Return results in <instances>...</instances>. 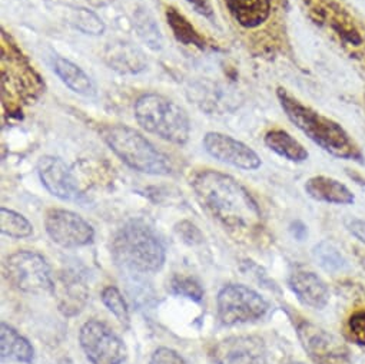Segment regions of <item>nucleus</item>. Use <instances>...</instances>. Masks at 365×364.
I'll list each match as a JSON object with an SVG mask.
<instances>
[{"label":"nucleus","mask_w":365,"mask_h":364,"mask_svg":"<svg viewBox=\"0 0 365 364\" xmlns=\"http://www.w3.org/2000/svg\"><path fill=\"white\" fill-rule=\"evenodd\" d=\"M232 21L244 31H257L271 21L274 0H224Z\"/></svg>","instance_id":"16"},{"label":"nucleus","mask_w":365,"mask_h":364,"mask_svg":"<svg viewBox=\"0 0 365 364\" xmlns=\"http://www.w3.org/2000/svg\"><path fill=\"white\" fill-rule=\"evenodd\" d=\"M166 21L175 38L180 44H184L187 46H195L198 49L207 48V41L204 39V36H201V34L194 28V25L175 8L166 9Z\"/></svg>","instance_id":"22"},{"label":"nucleus","mask_w":365,"mask_h":364,"mask_svg":"<svg viewBox=\"0 0 365 364\" xmlns=\"http://www.w3.org/2000/svg\"><path fill=\"white\" fill-rule=\"evenodd\" d=\"M289 287L302 304L315 310H322L329 301L327 284L312 271H295L289 277Z\"/></svg>","instance_id":"17"},{"label":"nucleus","mask_w":365,"mask_h":364,"mask_svg":"<svg viewBox=\"0 0 365 364\" xmlns=\"http://www.w3.org/2000/svg\"><path fill=\"white\" fill-rule=\"evenodd\" d=\"M88 2L95 6V8H103V6H108L110 5L113 0H88Z\"/></svg>","instance_id":"35"},{"label":"nucleus","mask_w":365,"mask_h":364,"mask_svg":"<svg viewBox=\"0 0 365 364\" xmlns=\"http://www.w3.org/2000/svg\"><path fill=\"white\" fill-rule=\"evenodd\" d=\"M72 24L75 25V28H78L81 32L86 35L99 36L105 32V25L102 19L95 12L88 11L85 8H79L73 11Z\"/></svg>","instance_id":"26"},{"label":"nucleus","mask_w":365,"mask_h":364,"mask_svg":"<svg viewBox=\"0 0 365 364\" xmlns=\"http://www.w3.org/2000/svg\"><path fill=\"white\" fill-rule=\"evenodd\" d=\"M79 343L92 364H122L128 355L122 338L99 320H89L82 325Z\"/></svg>","instance_id":"10"},{"label":"nucleus","mask_w":365,"mask_h":364,"mask_svg":"<svg viewBox=\"0 0 365 364\" xmlns=\"http://www.w3.org/2000/svg\"><path fill=\"white\" fill-rule=\"evenodd\" d=\"M41 75L29 64L16 42L2 32V102L9 115H18L43 92Z\"/></svg>","instance_id":"3"},{"label":"nucleus","mask_w":365,"mask_h":364,"mask_svg":"<svg viewBox=\"0 0 365 364\" xmlns=\"http://www.w3.org/2000/svg\"><path fill=\"white\" fill-rule=\"evenodd\" d=\"M46 233L53 243L65 248H78L93 241L92 226L81 216L68 210H49L45 218Z\"/></svg>","instance_id":"12"},{"label":"nucleus","mask_w":365,"mask_h":364,"mask_svg":"<svg viewBox=\"0 0 365 364\" xmlns=\"http://www.w3.org/2000/svg\"><path fill=\"white\" fill-rule=\"evenodd\" d=\"M309 19L351 58L365 61V21L344 0H302Z\"/></svg>","instance_id":"4"},{"label":"nucleus","mask_w":365,"mask_h":364,"mask_svg":"<svg viewBox=\"0 0 365 364\" xmlns=\"http://www.w3.org/2000/svg\"><path fill=\"white\" fill-rule=\"evenodd\" d=\"M314 257L324 270L331 273L339 271L346 266V261L342 257V254L327 241L319 243L318 246L314 247Z\"/></svg>","instance_id":"25"},{"label":"nucleus","mask_w":365,"mask_h":364,"mask_svg":"<svg viewBox=\"0 0 365 364\" xmlns=\"http://www.w3.org/2000/svg\"><path fill=\"white\" fill-rule=\"evenodd\" d=\"M351 337L361 345H365V311L354 313L348 320Z\"/></svg>","instance_id":"31"},{"label":"nucleus","mask_w":365,"mask_h":364,"mask_svg":"<svg viewBox=\"0 0 365 364\" xmlns=\"http://www.w3.org/2000/svg\"><path fill=\"white\" fill-rule=\"evenodd\" d=\"M207 152L215 159L235 168L254 171L261 166V158L244 142L220 132H208L204 138Z\"/></svg>","instance_id":"14"},{"label":"nucleus","mask_w":365,"mask_h":364,"mask_svg":"<svg viewBox=\"0 0 365 364\" xmlns=\"http://www.w3.org/2000/svg\"><path fill=\"white\" fill-rule=\"evenodd\" d=\"M169 288H170V291L173 294L191 298L194 301H201L204 298V288H202V285L195 278H191V277L175 275L170 280Z\"/></svg>","instance_id":"27"},{"label":"nucleus","mask_w":365,"mask_h":364,"mask_svg":"<svg viewBox=\"0 0 365 364\" xmlns=\"http://www.w3.org/2000/svg\"><path fill=\"white\" fill-rule=\"evenodd\" d=\"M265 145L279 156L292 162H304L309 156L308 151L295 138L282 129H272L267 132Z\"/></svg>","instance_id":"21"},{"label":"nucleus","mask_w":365,"mask_h":364,"mask_svg":"<svg viewBox=\"0 0 365 364\" xmlns=\"http://www.w3.org/2000/svg\"><path fill=\"white\" fill-rule=\"evenodd\" d=\"M102 301L106 305V308L118 318V321L120 324L129 325V321H130L129 307H128L126 300L123 298V295L120 294V291L116 287L109 285V287L103 288Z\"/></svg>","instance_id":"24"},{"label":"nucleus","mask_w":365,"mask_h":364,"mask_svg":"<svg viewBox=\"0 0 365 364\" xmlns=\"http://www.w3.org/2000/svg\"><path fill=\"white\" fill-rule=\"evenodd\" d=\"M200 204L234 234H251L261 224V211L240 182L220 171L205 169L192 178Z\"/></svg>","instance_id":"1"},{"label":"nucleus","mask_w":365,"mask_h":364,"mask_svg":"<svg viewBox=\"0 0 365 364\" xmlns=\"http://www.w3.org/2000/svg\"><path fill=\"white\" fill-rule=\"evenodd\" d=\"M215 364H265V343L258 335H234L215 344L210 353Z\"/></svg>","instance_id":"13"},{"label":"nucleus","mask_w":365,"mask_h":364,"mask_svg":"<svg viewBox=\"0 0 365 364\" xmlns=\"http://www.w3.org/2000/svg\"><path fill=\"white\" fill-rule=\"evenodd\" d=\"M288 364H302V363H294V361H292V363H288Z\"/></svg>","instance_id":"36"},{"label":"nucleus","mask_w":365,"mask_h":364,"mask_svg":"<svg viewBox=\"0 0 365 364\" xmlns=\"http://www.w3.org/2000/svg\"><path fill=\"white\" fill-rule=\"evenodd\" d=\"M187 2L202 16L205 18H212L214 16V11L212 6L210 4V0H187Z\"/></svg>","instance_id":"33"},{"label":"nucleus","mask_w":365,"mask_h":364,"mask_svg":"<svg viewBox=\"0 0 365 364\" xmlns=\"http://www.w3.org/2000/svg\"><path fill=\"white\" fill-rule=\"evenodd\" d=\"M119 261L139 273L159 271L165 263V248L153 231L143 223L132 221L125 226L113 241Z\"/></svg>","instance_id":"7"},{"label":"nucleus","mask_w":365,"mask_h":364,"mask_svg":"<svg viewBox=\"0 0 365 364\" xmlns=\"http://www.w3.org/2000/svg\"><path fill=\"white\" fill-rule=\"evenodd\" d=\"M346 228L352 234V237H355L358 241L365 244V221L352 218L346 223Z\"/></svg>","instance_id":"32"},{"label":"nucleus","mask_w":365,"mask_h":364,"mask_svg":"<svg viewBox=\"0 0 365 364\" xmlns=\"http://www.w3.org/2000/svg\"><path fill=\"white\" fill-rule=\"evenodd\" d=\"M135 118L148 132L170 143L184 145L191 135V122L187 112L173 101L145 93L135 102Z\"/></svg>","instance_id":"5"},{"label":"nucleus","mask_w":365,"mask_h":364,"mask_svg":"<svg viewBox=\"0 0 365 364\" xmlns=\"http://www.w3.org/2000/svg\"><path fill=\"white\" fill-rule=\"evenodd\" d=\"M0 230H2L4 236L16 240L31 237L34 233V227L28 218L8 208L0 210Z\"/></svg>","instance_id":"23"},{"label":"nucleus","mask_w":365,"mask_h":364,"mask_svg":"<svg viewBox=\"0 0 365 364\" xmlns=\"http://www.w3.org/2000/svg\"><path fill=\"white\" fill-rule=\"evenodd\" d=\"M53 69L56 75L61 78V81L73 92L83 96L96 95V86L93 81L76 64L58 56L53 59Z\"/></svg>","instance_id":"20"},{"label":"nucleus","mask_w":365,"mask_h":364,"mask_svg":"<svg viewBox=\"0 0 365 364\" xmlns=\"http://www.w3.org/2000/svg\"><path fill=\"white\" fill-rule=\"evenodd\" d=\"M0 355L4 361L32 363L35 350L14 327L2 323L0 324Z\"/></svg>","instance_id":"19"},{"label":"nucleus","mask_w":365,"mask_h":364,"mask_svg":"<svg viewBox=\"0 0 365 364\" xmlns=\"http://www.w3.org/2000/svg\"><path fill=\"white\" fill-rule=\"evenodd\" d=\"M5 278L19 291L28 294H49L55 288L52 270L43 256L22 250L9 256L4 264Z\"/></svg>","instance_id":"8"},{"label":"nucleus","mask_w":365,"mask_h":364,"mask_svg":"<svg viewBox=\"0 0 365 364\" xmlns=\"http://www.w3.org/2000/svg\"><path fill=\"white\" fill-rule=\"evenodd\" d=\"M291 231H292L294 237L298 238L299 241L304 240L305 236H307V227H305L302 223H299V221H297V223H294V224L291 226Z\"/></svg>","instance_id":"34"},{"label":"nucleus","mask_w":365,"mask_h":364,"mask_svg":"<svg viewBox=\"0 0 365 364\" xmlns=\"http://www.w3.org/2000/svg\"><path fill=\"white\" fill-rule=\"evenodd\" d=\"M38 172L46 190L65 201H78L81 191L71 168L56 156H43L38 163Z\"/></svg>","instance_id":"15"},{"label":"nucleus","mask_w":365,"mask_h":364,"mask_svg":"<svg viewBox=\"0 0 365 364\" xmlns=\"http://www.w3.org/2000/svg\"><path fill=\"white\" fill-rule=\"evenodd\" d=\"M102 136L108 146L132 169L150 175L172 172L169 158L138 131L125 125H112L102 131Z\"/></svg>","instance_id":"6"},{"label":"nucleus","mask_w":365,"mask_h":364,"mask_svg":"<svg viewBox=\"0 0 365 364\" xmlns=\"http://www.w3.org/2000/svg\"><path fill=\"white\" fill-rule=\"evenodd\" d=\"M305 191L315 201L327 204L351 206L355 203L354 194L344 184L334 178L324 175L309 178L305 184Z\"/></svg>","instance_id":"18"},{"label":"nucleus","mask_w":365,"mask_h":364,"mask_svg":"<svg viewBox=\"0 0 365 364\" xmlns=\"http://www.w3.org/2000/svg\"><path fill=\"white\" fill-rule=\"evenodd\" d=\"M176 233L178 236L182 238V241L190 244V246H197L201 244L204 240L202 233L197 228V226H194L192 223L188 221H182L180 224L176 226Z\"/></svg>","instance_id":"30"},{"label":"nucleus","mask_w":365,"mask_h":364,"mask_svg":"<svg viewBox=\"0 0 365 364\" xmlns=\"http://www.w3.org/2000/svg\"><path fill=\"white\" fill-rule=\"evenodd\" d=\"M149 364H188L179 353L168 347H159L153 351Z\"/></svg>","instance_id":"29"},{"label":"nucleus","mask_w":365,"mask_h":364,"mask_svg":"<svg viewBox=\"0 0 365 364\" xmlns=\"http://www.w3.org/2000/svg\"><path fill=\"white\" fill-rule=\"evenodd\" d=\"M138 31L140 38L152 48L159 49L162 45V39L159 35V29L156 28L153 19L148 15H138Z\"/></svg>","instance_id":"28"},{"label":"nucleus","mask_w":365,"mask_h":364,"mask_svg":"<svg viewBox=\"0 0 365 364\" xmlns=\"http://www.w3.org/2000/svg\"><path fill=\"white\" fill-rule=\"evenodd\" d=\"M297 333L314 364H351L349 350L336 335L308 321L298 323Z\"/></svg>","instance_id":"11"},{"label":"nucleus","mask_w":365,"mask_h":364,"mask_svg":"<svg viewBox=\"0 0 365 364\" xmlns=\"http://www.w3.org/2000/svg\"><path fill=\"white\" fill-rule=\"evenodd\" d=\"M218 317L225 325L244 324L262 318L268 303L255 290L244 284H228L221 288L218 298Z\"/></svg>","instance_id":"9"},{"label":"nucleus","mask_w":365,"mask_h":364,"mask_svg":"<svg viewBox=\"0 0 365 364\" xmlns=\"http://www.w3.org/2000/svg\"><path fill=\"white\" fill-rule=\"evenodd\" d=\"M277 96L289 121L324 151L336 158L362 161L361 151L341 125L304 105L282 88L277 91Z\"/></svg>","instance_id":"2"}]
</instances>
